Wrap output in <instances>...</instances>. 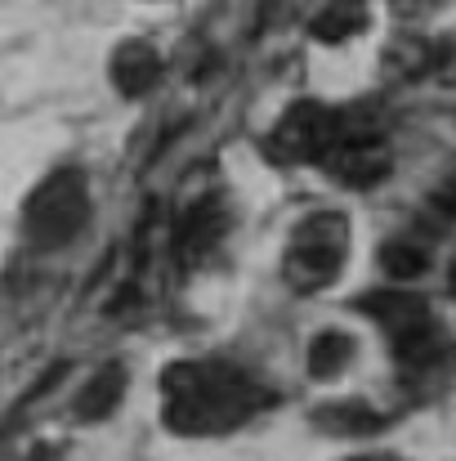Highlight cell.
Segmentation results:
<instances>
[{"label":"cell","mask_w":456,"mask_h":461,"mask_svg":"<svg viewBox=\"0 0 456 461\" xmlns=\"http://www.w3.org/2000/svg\"><path fill=\"white\" fill-rule=\"evenodd\" d=\"M228 233V206L215 202V197H201L192 202L183 215H179V229H174V256L183 265H201Z\"/></svg>","instance_id":"52a82bcc"},{"label":"cell","mask_w":456,"mask_h":461,"mask_svg":"<svg viewBox=\"0 0 456 461\" xmlns=\"http://www.w3.org/2000/svg\"><path fill=\"white\" fill-rule=\"evenodd\" d=\"M380 269H385V278H394V283H412V278H421V274L430 269V256H425L416 242H385V247H380Z\"/></svg>","instance_id":"4fadbf2b"},{"label":"cell","mask_w":456,"mask_h":461,"mask_svg":"<svg viewBox=\"0 0 456 461\" xmlns=\"http://www.w3.org/2000/svg\"><path fill=\"white\" fill-rule=\"evenodd\" d=\"M165 426L179 435H219L255 417L269 394L228 363H174L161 376Z\"/></svg>","instance_id":"6da1fadb"},{"label":"cell","mask_w":456,"mask_h":461,"mask_svg":"<svg viewBox=\"0 0 456 461\" xmlns=\"http://www.w3.org/2000/svg\"><path fill=\"white\" fill-rule=\"evenodd\" d=\"M121 394H126V367H121V363H108V367H99V372L81 385V394H76V417H81V421H103V417L121 403Z\"/></svg>","instance_id":"9c48e42d"},{"label":"cell","mask_w":456,"mask_h":461,"mask_svg":"<svg viewBox=\"0 0 456 461\" xmlns=\"http://www.w3.org/2000/svg\"><path fill=\"white\" fill-rule=\"evenodd\" d=\"M349 363H353V340H349L344 331H317V336L308 340V372H313L317 381L340 376Z\"/></svg>","instance_id":"7c38bea8"},{"label":"cell","mask_w":456,"mask_h":461,"mask_svg":"<svg viewBox=\"0 0 456 461\" xmlns=\"http://www.w3.org/2000/svg\"><path fill=\"white\" fill-rule=\"evenodd\" d=\"M448 0H394V9L403 14V18H425V14H439Z\"/></svg>","instance_id":"9a60e30c"},{"label":"cell","mask_w":456,"mask_h":461,"mask_svg":"<svg viewBox=\"0 0 456 461\" xmlns=\"http://www.w3.org/2000/svg\"><path fill=\"white\" fill-rule=\"evenodd\" d=\"M358 461H389V457H358Z\"/></svg>","instance_id":"e0dca14e"},{"label":"cell","mask_w":456,"mask_h":461,"mask_svg":"<svg viewBox=\"0 0 456 461\" xmlns=\"http://www.w3.org/2000/svg\"><path fill=\"white\" fill-rule=\"evenodd\" d=\"M344 256H349V224H344V215L317 211V215H308V220L296 224L287 260H282V278H287V287H296L304 296L322 292V287L335 283Z\"/></svg>","instance_id":"277c9868"},{"label":"cell","mask_w":456,"mask_h":461,"mask_svg":"<svg viewBox=\"0 0 456 461\" xmlns=\"http://www.w3.org/2000/svg\"><path fill=\"white\" fill-rule=\"evenodd\" d=\"M85 220H90V184L72 166L45 175V184L27 197V211H22L27 242L40 247V251L67 247L85 229Z\"/></svg>","instance_id":"3957f363"},{"label":"cell","mask_w":456,"mask_h":461,"mask_svg":"<svg viewBox=\"0 0 456 461\" xmlns=\"http://www.w3.org/2000/svg\"><path fill=\"white\" fill-rule=\"evenodd\" d=\"M452 296H456V265H452Z\"/></svg>","instance_id":"2e32d148"},{"label":"cell","mask_w":456,"mask_h":461,"mask_svg":"<svg viewBox=\"0 0 456 461\" xmlns=\"http://www.w3.org/2000/svg\"><path fill=\"white\" fill-rule=\"evenodd\" d=\"M108 72H112V86L126 99H139L161 81V54L152 50L148 41H126V45H117Z\"/></svg>","instance_id":"ba28073f"},{"label":"cell","mask_w":456,"mask_h":461,"mask_svg":"<svg viewBox=\"0 0 456 461\" xmlns=\"http://www.w3.org/2000/svg\"><path fill=\"white\" fill-rule=\"evenodd\" d=\"M335 135H340V113L326 108V104H317V99H300V104H291L273 122V131L264 140V153L273 157V161H282V166L322 161V157L331 153Z\"/></svg>","instance_id":"8992f818"},{"label":"cell","mask_w":456,"mask_h":461,"mask_svg":"<svg viewBox=\"0 0 456 461\" xmlns=\"http://www.w3.org/2000/svg\"><path fill=\"white\" fill-rule=\"evenodd\" d=\"M430 77L443 81V86H456V41L434 45V72H430Z\"/></svg>","instance_id":"5bb4252c"},{"label":"cell","mask_w":456,"mask_h":461,"mask_svg":"<svg viewBox=\"0 0 456 461\" xmlns=\"http://www.w3.org/2000/svg\"><path fill=\"white\" fill-rule=\"evenodd\" d=\"M313 426L317 430H326V435H376L380 430V417L367 408V403H358V399H344V403H326V408H317L313 412Z\"/></svg>","instance_id":"8fae6325"},{"label":"cell","mask_w":456,"mask_h":461,"mask_svg":"<svg viewBox=\"0 0 456 461\" xmlns=\"http://www.w3.org/2000/svg\"><path fill=\"white\" fill-rule=\"evenodd\" d=\"M322 166L344 188H371V184H380L389 175L394 157H389V144H385L380 126L367 122L358 108H349V113H340V135H335L331 153L322 157Z\"/></svg>","instance_id":"5b68a950"},{"label":"cell","mask_w":456,"mask_h":461,"mask_svg":"<svg viewBox=\"0 0 456 461\" xmlns=\"http://www.w3.org/2000/svg\"><path fill=\"white\" fill-rule=\"evenodd\" d=\"M362 27H367V0H326L308 18V36L322 41V45H340Z\"/></svg>","instance_id":"30bf717a"},{"label":"cell","mask_w":456,"mask_h":461,"mask_svg":"<svg viewBox=\"0 0 456 461\" xmlns=\"http://www.w3.org/2000/svg\"><path fill=\"white\" fill-rule=\"evenodd\" d=\"M362 313H371V318L389 331L394 358H398L407 372H421V367H434V363H439V354H443V331H439L430 305H425L416 292H403V287L367 292V296H362Z\"/></svg>","instance_id":"7a4b0ae2"}]
</instances>
